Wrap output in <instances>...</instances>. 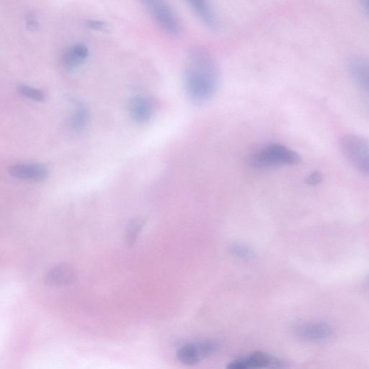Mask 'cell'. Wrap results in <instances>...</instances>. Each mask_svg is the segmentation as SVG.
I'll list each match as a JSON object with an SVG mask.
<instances>
[{
	"label": "cell",
	"instance_id": "obj_1",
	"mask_svg": "<svg viewBox=\"0 0 369 369\" xmlns=\"http://www.w3.org/2000/svg\"><path fill=\"white\" fill-rule=\"evenodd\" d=\"M220 74L212 55L205 50L195 49L189 55L184 84L189 99L202 104L211 99L219 87Z\"/></svg>",
	"mask_w": 369,
	"mask_h": 369
},
{
	"label": "cell",
	"instance_id": "obj_2",
	"mask_svg": "<svg viewBox=\"0 0 369 369\" xmlns=\"http://www.w3.org/2000/svg\"><path fill=\"white\" fill-rule=\"evenodd\" d=\"M300 161L301 157L297 153L278 144H271L262 148L248 160L249 165L257 169L294 165Z\"/></svg>",
	"mask_w": 369,
	"mask_h": 369
},
{
	"label": "cell",
	"instance_id": "obj_3",
	"mask_svg": "<svg viewBox=\"0 0 369 369\" xmlns=\"http://www.w3.org/2000/svg\"><path fill=\"white\" fill-rule=\"evenodd\" d=\"M341 150L348 163L369 177V141L356 135H346L341 141Z\"/></svg>",
	"mask_w": 369,
	"mask_h": 369
},
{
	"label": "cell",
	"instance_id": "obj_4",
	"mask_svg": "<svg viewBox=\"0 0 369 369\" xmlns=\"http://www.w3.org/2000/svg\"><path fill=\"white\" fill-rule=\"evenodd\" d=\"M145 7L158 25L166 33L177 35L181 31V25L174 10L170 6L159 0L144 2Z\"/></svg>",
	"mask_w": 369,
	"mask_h": 369
},
{
	"label": "cell",
	"instance_id": "obj_5",
	"mask_svg": "<svg viewBox=\"0 0 369 369\" xmlns=\"http://www.w3.org/2000/svg\"><path fill=\"white\" fill-rule=\"evenodd\" d=\"M77 280L76 270L70 265H60L45 274V285L53 288H62L73 285Z\"/></svg>",
	"mask_w": 369,
	"mask_h": 369
},
{
	"label": "cell",
	"instance_id": "obj_6",
	"mask_svg": "<svg viewBox=\"0 0 369 369\" xmlns=\"http://www.w3.org/2000/svg\"><path fill=\"white\" fill-rule=\"evenodd\" d=\"M9 172L14 177L28 181H43L50 175L48 167L38 163H20L11 166Z\"/></svg>",
	"mask_w": 369,
	"mask_h": 369
},
{
	"label": "cell",
	"instance_id": "obj_7",
	"mask_svg": "<svg viewBox=\"0 0 369 369\" xmlns=\"http://www.w3.org/2000/svg\"><path fill=\"white\" fill-rule=\"evenodd\" d=\"M129 112L132 119L140 124L148 123L154 114L152 102L145 97L133 98L129 104Z\"/></svg>",
	"mask_w": 369,
	"mask_h": 369
},
{
	"label": "cell",
	"instance_id": "obj_8",
	"mask_svg": "<svg viewBox=\"0 0 369 369\" xmlns=\"http://www.w3.org/2000/svg\"><path fill=\"white\" fill-rule=\"evenodd\" d=\"M297 335L308 341H322L329 338L333 334L332 328L326 323H307L295 329Z\"/></svg>",
	"mask_w": 369,
	"mask_h": 369
},
{
	"label": "cell",
	"instance_id": "obj_9",
	"mask_svg": "<svg viewBox=\"0 0 369 369\" xmlns=\"http://www.w3.org/2000/svg\"><path fill=\"white\" fill-rule=\"evenodd\" d=\"M188 4L192 11L202 23L211 30L218 29L219 26V19L210 3L202 1V0H192Z\"/></svg>",
	"mask_w": 369,
	"mask_h": 369
},
{
	"label": "cell",
	"instance_id": "obj_10",
	"mask_svg": "<svg viewBox=\"0 0 369 369\" xmlns=\"http://www.w3.org/2000/svg\"><path fill=\"white\" fill-rule=\"evenodd\" d=\"M89 50L82 43L70 46L63 54L62 65L64 69L71 71L77 68L88 57Z\"/></svg>",
	"mask_w": 369,
	"mask_h": 369
},
{
	"label": "cell",
	"instance_id": "obj_11",
	"mask_svg": "<svg viewBox=\"0 0 369 369\" xmlns=\"http://www.w3.org/2000/svg\"><path fill=\"white\" fill-rule=\"evenodd\" d=\"M251 369H285L287 363L270 354L257 351L247 358Z\"/></svg>",
	"mask_w": 369,
	"mask_h": 369
},
{
	"label": "cell",
	"instance_id": "obj_12",
	"mask_svg": "<svg viewBox=\"0 0 369 369\" xmlns=\"http://www.w3.org/2000/svg\"><path fill=\"white\" fill-rule=\"evenodd\" d=\"M348 71L356 84L369 94V62L361 59L353 60L348 65Z\"/></svg>",
	"mask_w": 369,
	"mask_h": 369
},
{
	"label": "cell",
	"instance_id": "obj_13",
	"mask_svg": "<svg viewBox=\"0 0 369 369\" xmlns=\"http://www.w3.org/2000/svg\"><path fill=\"white\" fill-rule=\"evenodd\" d=\"M177 357L182 363L189 365H195L202 360L197 343L184 345L177 351Z\"/></svg>",
	"mask_w": 369,
	"mask_h": 369
},
{
	"label": "cell",
	"instance_id": "obj_14",
	"mask_svg": "<svg viewBox=\"0 0 369 369\" xmlns=\"http://www.w3.org/2000/svg\"><path fill=\"white\" fill-rule=\"evenodd\" d=\"M89 111L87 107L82 104H77L73 114L70 119V128L77 132L84 130L89 121Z\"/></svg>",
	"mask_w": 369,
	"mask_h": 369
},
{
	"label": "cell",
	"instance_id": "obj_15",
	"mask_svg": "<svg viewBox=\"0 0 369 369\" xmlns=\"http://www.w3.org/2000/svg\"><path fill=\"white\" fill-rule=\"evenodd\" d=\"M145 219L143 217H136L130 220L127 224L125 240L129 247H133L140 236L145 224Z\"/></svg>",
	"mask_w": 369,
	"mask_h": 369
},
{
	"label": "cell",
	"instance_id": "obj_16",
	"mask_svg": "<svg viewBox=\"0 0 369 369\" xmlns=\"http://www.w3.org/2000/svg\"><path fill=\"white\" fill-rule=\"evenodd\" d=\"M229 252L233 255L243 260H252L255 256V253L250 248L239 243L231 246Z\"/></svg>",
	"mask_w": 369,
	"mask_h": 369
},
{
	"label": "cell",
	"instance_id": "obj_17",
	"mask_svg": "<svg viewBox=\"0 0 369 369\" xmlns=\"http://www.w3.org/2000/svg\"><path fill=\"white\" fill-rule=\"evenodd\" d=\"M18 91L21 95L33 101H42L45 98L42 91L28 85L18 86Z\"/></svg>",
	"mask_w": 369,
	"mask_h": 369
},
{
	"label": "cell",
	"instance_id": "obj_18",
	"mask_svg": "<svg viewBox=\"0 0 369 369\" xmlns=\"http://www.w3.org/2000/svg\"><path fill=\"white\" fill-rule=\"evenodd\" d=\"M202 360L215 353L219 347L218 342L214 341H204L197 343Z\"/></svg>",
	"mask_w": 369,
	"mask_h": 369
},
{
	"label": "cell",
	"instance_id": "obj_19",
	"mask_svg": "<svg viewBox=\"0 0 369 369\" xmlns=\"http://www.w3.org/2000/svg\"><path fill=\"white\" fill-rule=\"evenodd\" d=\"M226 369H251L247 359L245 360H236L229 363Z\"/></svg>",
	"mask_w": 369,
	"mask_h": 369
},
{
	"label": "cell",
	"instance_id": "obj_20",
	"mask_svg": "<svg viewBox=\"0 0 369 369\" xmlns=\"http://www.w3.org/2000/svg\"><path fill=\"white\" fill-rule=\"evenodd\" d=\"M323 177L321 172H314L305 180V182L310 186H316V184H319L322 181Z\"/></svg>",
	"mask_w": 369,
	"mask_h": 369
},
{
	"label": "cell",
	"instance_id": "obj_21",
	"mask_svg": "<svg viewBox=\"0 0 369 369\" xmlns=\"http://www.w3.org/2000/svg\"><path fill=\"white\" fill-rule=\"evenodd\" d=\"M87 25L89 28L97 30L105 31L107 28L106 23L98 21H90L87 23Z\"/></svg>",
	"mask_w": 369,
	"mask_h": 369
},
{
	"label": "cell",
	"instance_id": "obj_22",
	"mask_svg": "<svg viewBox=\"0 0 369 369\" xmlns=\"http://www.w3.org/2000/svg\"><path fill=\"white\" fill-rule=\"evenodd\" d=\"M364 13L369 18V0H365L361 5Z\"/></svg>",
	"mask_w": 369,
	"mask_h": 369
},
{
	"label": "cell",
	"instance_id": "obj_23",
	"mask_svg": "<svg viewBox=\"0 0 369 369\" xmlns=\"http://www.w3.org/2000/svg\"><path fill=\"white\" fill-rule=\"evenodd\" d=\"M27 23L29 25L30 28H35L37 23L32 18H28Z\"/></svg>",
	"mask_w": 369,
	"mask_h": 369
},
{
	"label": "cell",
	"instance_id": "obj_24",
	"mask_svg": "<svg viewBox=\"0 0 369 369\" xmlns=\"http://www.w3.org/2000/svg\"><path fill=\"white\" fill-rule=\"evenodd\" d=\"M366 286L369 288V275L365 282Z\"/></svg>",
	"mask_w": 369,
	"mask_h": 369
}]
</instances>
